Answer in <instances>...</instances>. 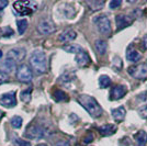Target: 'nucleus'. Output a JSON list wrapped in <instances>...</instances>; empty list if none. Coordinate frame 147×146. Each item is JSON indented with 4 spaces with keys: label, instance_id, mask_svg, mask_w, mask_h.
<instances>
[{
    "label": "nucleus",
    "instance_id": "1",
    "mask_svg": "<svg viewBox=\"0 0 147 146\" xmlns=\"http://www.w3.org/2000/svg\"><path fill=\"white\" fill-rule=\"evenodd\" d=\"M77 101L82 105L85 109L88 111V113L92 116V118H100L103 113V110L98 103V101L91 96L88 95H80L77 98Z\"/></svg>",
    "mask_w": 147,
    "mask_h": 146
},
{
    "label": "nucleus",
    "instance_id": "2",
    "mask_svg": "<svg viewBox=\"0 0 147 146\" xmlns=\"http://www.w3.org/2000/svg\"><path fill=\"white\" fill-rule=\"evenodd\" d=\"M30 65L32 69L38 75L47 72V58L43 51L35 49L30 56Z\"/></svg>",
    "mask_w": 147,
    "mask_h": 146
},
{
    "label": "nucleus",
    "instance_id": "3",
    "mask_svg": "<svg viewBox=\"0 0 147 146\" xmlns=\"http://www.w3.org/2000/svg\"><path fill=\"white\" fill-rule=\"evenodd\" d=\"M13 9L19 16H30L37 9V5L33 1H16Z\"/></svg>",
    "mask_w": 147,
    "mask_h": 146
},
{
    "label": "nucleus",
    "instance_id": "4",
    "mask_svg": "<svg viewBox=\"0 0 147 146\" xmlns=\"http://www.w3.org/2000/svg\"><path fill=\"white\" fill-rule=\"evenodd\" d=\"M94 24L97 25V29L98 31L107 36H110L112 29H111V22L109 18L105 16V14H101L94 18Z\"/></svg>",
    "mask_w": 147,
    "mask_h": 146
},
{
    "label": "nucleus",
    "instance_id": "5",
    "mask_svg": "<svg viewBox=\"0 0 147 146\" xmlns=\"http://www.w3.org/2000/svg\"><path fill=\"white\" fill-rule=\"evenodd\" d=\"M24 135L26 139H30V140H40L45 137L47 135V132L43 126L37 124H32L28 126Z\"/></svg>",
    "mask_w": 147,
    "mask_h": 146
},
{
    "label": "nucleus",
    "instance_id": "6",
    "mask_svg": "<svg viewBox=\"0 0 147 146\" xmlns=\"http://www.w3.org/2000/svg\"><path fill=\"white\" fill-rule=\"evenodd\" d=\"M127 73L135 79L147 80V64H138L129 67Z\"/></svg>",
    "mask_w": 147,
    "mask_h": 146
},
{
    "label": "nucleus",
    "instance_id": "7",
    "mask_svg": "<svg viewBox=\"0 0 147 146\" xmlns=\"http://www.w3.org/2000/svg\"><path fill=\"white\" fill-rule=\"evenodd\" d=\"M17 78L21 82H31L33 79V73L31 68L25 64H22L17 69Z\"/></svg>",
    "mask_w": 147,
    "mask_h": 146
},
{
    "label": "nucleus",
    "instance_id": "8",
    "mask_svg": "<svg viewBox=\"0 0 147 146\" xmlns=\"http://www.w3.org/2000/svg\"><path fill=\"white\" fill-rule=\"evenodd\" d=\"M0 104L6 108H13L17 105L16 91H10L0 96Z\"/></svg>",
    "mask_w": 147,
    "mask_h": 146
},
{
    "label": "nucleus",
    "instance_id": "9",
    "mask_svg": "<svg viewBox=\"0 0 147 146\" xmlns=\"http://www.w3.org/2000/svg\"><path fill=\"white\" fill-rule=\"evenodd\" d=\"M37 31L43 35H49L55 32L56 26L51 20H42L37 24Z\"/></svg>",
    "mask_w": 147,
    "mask_h": 146
},
{
    "label": "nucleus",
    "instance_id": "10",
    "mask_svg": "<svg viewBox=\"0 0 147 146\" xmlns=\"http://www.w3.org/2000/svg\"><path fill=\"white\" fill-rule=\"evenodd\" d=\"M17 62L9 58V57H6L2 62H0V73L3 74V75H7V74H10L17 70Z\"/></svg>",
    "mask_w": 147,
    "mask_h": 146
},
{
    "label": "nucleus",
    "instance_id": "11",
    "mask_svg": "<svg viewBox=\"0 0 147 146\" xmlns=\"http://www.w3.org/2000/svg\"><path fill=\"white\" fill-rule=\"evenodd\" d=\"M134 22V18L126 14H117L115 17V23H117V31H121L127 28Z\"/></svg>",
    "mask_w": 147,
    "mask_h": 146
},
{
    "label": "nucleus",
    "instance_id": "12",
    "mask_svg": "<svg viewBox=\"0 0 147 146\" xmlns=\"http://www.w3.org/2000/svg\"><path fill=\"white\" fill-rule=\"evenodd\" d=\"M127 93V88L123 85H117L114 86L110 92V100L115 101V100H120L122 99L125 95Z\"/></svg>",
    "mask_w": 147,
    "mask_h": 146
},
{
    "label": "nucleus",
    "instance_id": "13",
    "mask_svg": "<svg viewBox=\"0 0 147 146\" xmlns=\"http://www.w3.org/2000/svg\"><path fill=\"white\" fill-rule=\"evenodd\" d=\"M25 54H26V52H25L24 49H22V47H14V49H10L8 52L7 57H9V58H11V59H13V61H16L18 63V62H21L24 59Z\"/></svg>",
    "mask_w": 147,
    "mask_h": 146
},
{
    "label": "nucleus",
    "instance_id": "14",
    "mask_svg": "<svg viewBox=\"0 0 147 146\" xmlns=\"http://www.w3.org/2000/svg\"><path fill=\"white\" fill-rule=\"evenodd\" d=\"M76 62H77L78 66L87 67L91 64V58H90V56H89V54L87 53L86 51L81 49L80 52H78L76 54Z\"/></svg>",
    "mask_w": 147,
    "mask_h": 146
},
{
    "label": "nucleus",
    "instance_id": "15",
    "mask_svg": "<svg viewBox=\"0 0 147 146\" xmlns=\"http://www.w3.org/2000/svg\"><path fill=\"white\" fill-rule=\"evenodd\" d=\"M76 37H77L76 31L67 30L61 33V35H59V37H58V40H59L61 43H69V42H71V41H74Z\"/></svg>",
    "mask_w": 147,
    "mask_h": 146
},
{
    "label": "nucleus",
    "instance_id": "16",
    "mask_svg": "<svg viewBox=\"0 0 147 146\" xmlns=\"http://www.w3.org/2000/svg\"><path fill=\"white\" fill-rule=\"evenodd\" d=\"M135 146H146L147 144V133L145 131H138L134 134Z\"/></svg>",
    "mask_w": 147,
    "mask_h": 146
},
{
    "label": "nucleus",
    "instance_id": "17",
    "mask_svg": "<svg viewBox=\"0 0 147 146\" xmlns=\"http://www.w3.org/2000/svg\"><path fill=\"white\" fill-rule=\"evenodd\" d=\"M98 131L102 136H109L117 132V126L114 124H104L102 126L98 128Z\"/></svg>",
    "mask_w": 147,
    "mask_h": 146
},
{
    "label": "nucleus",
    "instance_id": "18",
    "mask_svg": "<svg viewBox=\"0 0 147 146\" xmlns=\"http://www.w3.org/2000/svg\"><path fill=\"white\" fill-rule=\"evenodd\" d=\"M111 114L113 116V119L117 122H121L124 120L125 118V114H126V111H125V108L124 107H119V108H115L111 111Z\"/></svg>",
    "mask_w": 147,
    "mask_h": 146
},
{
    "label": "nucleus",
    "instance_id": "19",
    "mask_svg": "<svg viewBox=\"0 0 147 146\" xmlns=\"http://www.w3.org/2000/svg\"><path fill=\"white\" fill-rule=\"evenodd\" d=\"M61 11L63 12V16L67 19H73L75 17V7L70 6V5H64L63 8H61Z\"/></svg>",
    "mask_w": 147,
    "mask_h": 146
},
{
    "label": "nucleus",
    "instance_id": "20",
    "mask_svg": "<svg viewBox=\"0 0 147 146\" xmlns=\"http://www.w3.org/2000/svg\"><path fill=\"white\" fill-rule=\"evenodd\" d=\"M126 58L132 63H137L142 58V54L136 49H127V53H126Z\"/></svg>",
    "mask_w": 147,
    "mask_h": 146
},
{
    "label": "nucleus",
    "instance_id": "21",
    "mask_svg": "<svg viewBox=\"0 0 147 146\" xmlns=\"http://www.w3.org/2000/svg\"><path fill=\"white\" fill-rule=\"evenodd\" d=\"M107 43L103 40H97L94 42V49L97 51V53L99 55H104L105 52H107Z\"/></svg>",
    "mask_w": 147,
    "mask_h": 146
},
{
    "label": "nucleus",
    "instance_id": "22",
    "mask_svg": "<svg viewBox=\"0 0 147 146\" xmlns=\"http://www.w3.org/2000/svg\"><path fill=\"white\" fill-rule=\"evenodd\" d=\"M104 1H97V0H91V1H87V5L90 7L92 11H98L100 9H102L104 6Z\"/></svg>",
    "mask_w": 147,
    "mask_h": 146
},
{
    "label": "nucleus",
    "instance_id": "23",
    "mask_svg": "<svg viewBox=\"0 0 147 146\" xmlns=\"http://www.w3.org/2000/svg\"><path fill=\"white\" fill-rule=\"evenodd\" d=\"M17 26H18L19 34L22 35L25 31H26V29H28L29 22H28V20H25V19H21V20H18V21H17Z\"/></svg>",
    "mask_w": 147,
    "mask_h": 146
},
{
    "label": "nucleus",
    "instance_id": "24",
    "mask_svg": "<svg viewBox=\"0 0 147 146\" xmlns=\"http://www.w3.org/2000/svg\"><path fill=\"white\" fill-rule=\"evenodd\" d=\"M111 85V79L109 76H107V75H101L100 77H99V86H100V88H108V87H110Z\"/></svg>",
    "mask_w": 147,
    "mask_h": 146
},
{
    "label": "nucleus",
    "instance_id": "25",
    "mask_svg": "<svg viewBox=\"0 0 147 146\" xmlns=\"http://www.w3.org/2000/svg\"><path fill=\"white\" fill-rule=\"evenodd\" d=\"M64 51H66L67 53H71V54H77L78 52L81 51V47H80L79 45H77V44H69V45H66V46H64L63 47Z\"/></svg>",
    "mask_w": 147,
    "mask_h": 146
},
{
    "label": "nucleus",
    "instance_id": "26",
    "mask_svg": "<svg viewBox=\"0 0 147 146\" xmlns=\"http://www.w3.org/2000/svg\"><path fill=\"white\" fill-rule=\"evenodd\" d=\"M54 99H55L56 101H65V100H68V96L66 92L57 89V90L54 92Z\"/></svg>",
    "mask_w": 147,
    "mask_h": 146
},
{
    "label": "nucleus",
    "instance_id": "27",
    "mask_svg": "<svg viewBox=\"0 0 147 146\" xmlns=\"http://www.w3.org/2000/svg\"><path fill=\"white\" fill-rule=\"evenodd\" d=\"M14 34V31L10 26H3V29H0V36L10 37Z\"/></svg>",
    "mask_w": 147,
    "mask_h": 146
},
{
    "label": "nucleus",
    "instance_id": "28",
    "mask_svg": "<svg viewBox=\"0 0 147 146\" xmlns=\"http://www.w3.org/2000/svg\"><path fill=\"white\" fill-rule=\"evenodd\" d=\"M22 123H23V120H22L21 116H16L11 119V125H12L14 128H20L22 126Z\"/></svg>",
    "mask_w": 147,
    "mask_h": 146
},
{
    "label": "nucleus",
    "instance_id": "29",
    "mask_svg": "<svg viewBox=\"0 0 147 146\" xmlns=\"http://www.w3.org/2000/svg\"><path fill=\"white\" fill-rule=\"evenodd\" d=\"M31 92H32V89H31V88H29V89H26V90L21 92V100H22L23 102H29L31 100Z\"/></svg>",
    "mask_w": 147,
    "mask_h": 146
},
{
    "label": "nucleus",
    "instance_id": "30",
    "mask_svg": "<svg viewBox=\"0 0 147 146\" xmlns=\"http://www.w3.org/2000/svg\"><path fill=\"white\" fill-rule=\"evenodd\" d=\"M13 143H14V146H31L30 142L21 140V139H16V140L13 141Z\"/></svg>",
    "mask_w": 147,
    "mask_h": 146
},
{
    "label": "nucleus",
    "instance_id": "31",
    "mask_svg": "<svg viewBox=\"0 0 147 146\" xmlns=\"http://www.w3.org/2000/svg\"><path fill=\"white\" fill-rule=\"evenodd\" d=\"M121 3H122L121 0H112L110 3H109V6H110L111 9H117V8H119V7L121 6Z\"/></svg>",
    "mask_w": 147,
    "mask_h": 146
},
{
    "label": "nucleus",
    "instance_id": "32",
    "mask_svg": "<svg viewBox=\"0 0 147 146\" xmlns=\"http://www.w3.org/2000/svg\"><path fill=\"white\" fill-rule=\"evenodd\" d=\"M115 64L117 65V70H120V69L122 68V61H121V58H120V57H114V58H113V63H112V65L114 66Z\"/></svg>",
    "mask_w": 147,
    "mask_h": 146
},
{
    "label": "nucleus",
    "instance_id": "33",
    "mask_svg": "<svg viewBox=\"0 0 147 146\" xmlns=\"http://www.w3.org/2000/svg\"><path fill=\"white\" fill-rule=\"evenodd\" d=\"M142 45H143V49H147V34L144 35L143 39H142Z\"/></svg>",
    "mask_w": 147,
    "mask_h": 146
},
{
    "label": "nucleus",
    "instance_id": "34",
    "mask_svg": "<svg viewBox=\"0 0 147 146\" xmlns=\"http://www.w3.org/2000/svg\"><path fill=\"white\" fill-rule=\"evenodd\" d=\"M8 6V1L7 0H0V11L3 10Z\"/></svg>",
    "mask_w": 147,
    "mask_h": 146
},
{
    "label": "nucleus",
    "instance_id": "35",
    "mask_svg": "<svg viewBox=\"0 0 147 146\" xmlns=\"http://www.w3.org/2000/svg\"><path fill=\"white\" fill-rule=\"evenodd\" d=\"M55 146H70V144L66 141H59Z\"/></svg>",
    "mask_w": 147,
    "mask_h": 146
},
{
    "label": "nucleus",
    "instance_id": "36",
    "mask_svg": "<svg viewBox=\"0 0 147 146\" xmlns=\"http://www.w3.org/2000/svg\"><path fill=\"white\" fill-rule=\"evenodd\" d=\"M6 79H7L6 75H3V74L0 73V85H1V84H3V82L6 81Z\"/></svg>",
    "mask_w": 147,
    "mask_h": 146
},
{
    "label": "nucleus",
    "instance_id": "37",
    "mask_svg": "<svg viewBox=\"0 0 147 146\" xmlns=\"http://www.w3.org/2000/svg\"><path fill=\"white\" fill-rule=\"evenodd\" d=\"M3 116H5V113H3V112H2L1 110H0V120H1L2 118H3Z\"/></svg>",
    "mask_w": 147,
    "mask_h": 146
},
{
    "label": "nucleus",
    "instance_id": "38",
    "mask_svg": "<svg viewBox=\"0 0 147 146\" xmlns=\"http://www.w3.org/2000/svg\"><path fill=\"white\" fill-rule=\"evenodd\" d=\"M36 146H49L47 144H38V145H36Z\"/></svg>",
    "mask_w": 147,
    "mask_h": 146
},
{
    "label": "nucleus",
    "instance_id": "39",
    "mask_svg": "<svg viewBox=\"0 0 147 146\" xmlns=\"http://www.w3.org/2000/svg\"><path fill=\"white\" fill-rule=\"evenodd\" d=\"M0 57H2V52L0 51Z\"/></svg>",
    "mask_w": 147,
    "mask_h": 146
}]
</instances>
